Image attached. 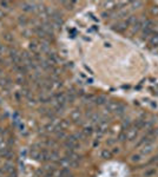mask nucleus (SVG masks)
I'll use <instances>...</instances> for the list:
<instances>
[{"mask_svg": "<svg viewBox=\"0 0 158 177\" xmlns=\"http://www.w3.org/2000/svg\"><path fill=\"white\" fill-rule=\"evenodd\" d=\"M65 146L67 148V149L70 151H74L76 149H78V148H80V143H79V139L72 135L70 137H67V139L65 140Z\"/></svg>", "mask_w": 158, "mask_h": 177, "instance_id": "nucleus-1", "label": "nucleus"}, {"mask_svg": "<svg viewBox=\"0 0 158 177\" xmlns=\"http://www.w3.org/2000/svg\"><path fill=\"white\" fill-rule=\"evenodd\" d=\"M38 4L37 3H29V1H25L21 4V8L25 12H32V11H37Z\"/></svg>", "mask_w": 158, "mask_h": 177, "instance_id": "nucleus-2", "label": "nucleus"}, {"mask_svg": "<svg viewBox=\"0 0 158 177\" xmlns=\"http://www.w3.org/2000/svg\"><path fill=\"white\" fill-rule=\"evenodd\" d=\"M128 27H129V25H128V22H126V20L125 21H120V22H118V24L112 26V28L117 32H124Z\"/></svg>", "mask_w": 158, "mask_h": 177, "instance_id": "nucleus-3", "label": "nucleus"}, {"mask_svg": "<svg viewBox=\"0 0 158 177\" xmlns=\"http://www.w3.org/2000/svg\"><path fill=\"white\" fill-rule=\"evenodd\" d=\"M3 170H4V172H6V173L13 172V171H15V170H14V164H13L11 161H7V162L4 164Z\"/></svg>", "mask_w": 158, "mask_h": 177, "instance_id": "nucleus-4", "label": "nucleus"}, {"mask_svg": "<svg viewBox=\"0 0 158 177\" xmlns=\"http://www.w3.org/2000/svg\"><path fill=\"white\" fill-rule=\"evenodd\" d=\"M152 149H153V145H152V143H146L145 145H144V148H143V150H142V154L143 155H147V154H150L151 151H152Z\"/></svg>", "mask_w": 158, "mask_h": 177, "instance_id": "nucleus-5", "label": "nucleus"}, {"mask_svg": "<svg viewBox=\"0 0 158 177\" xmlns=\"http://www.w3.org/2000/svg\"><path fill=\"white\" fill-rule=\"evenodd\" d=\"M149 44L151 46H158V33H154L151 36L150 40H149Z\"/></svg>", "mask_w": 158, "mask_h": 177, "instance_id": "nucleus-6", "label": "nucleus"}, {"mask_svg": "<svg viewBox=\"0 0 158 177\" xmlns=\"http://www.w3.org/2000/svg\"><path fill=\"white\" fill-rule=\"evenodd\" d=\"M94 100H96V104H98V105H103V104H106V103H107V100H106V98H105L104 96H99V97H97Z\"/></svg>", "mask_w": 158, "mask_h": 177, "instance_id": "nucleus-7", "label": "nucleus"}, {"mask_svg": "<svg viewBox=\"0 0 158 177\" xmlns=\"http://www.w3.org/2000/svg\"><path fill=\"white\" fill-rule=\"evenodd\" d=\"M71 117H72V119H73V121H77V123H78L79 118H80V111L74 110V111L71 113Z\"/></svg>", "mask_w": 158, "mask_h": 177, "instance_id": "nucleus-8", "label": "nucleus"}, {"mask_svg": "<svg viewBox=\"0 0 158 177\" xmlns=\"http://www.w3.org/2000/svg\"><path fill=\"white\" fill-rule=\"evenodd\" d=\"M74 4H76L74 1H62V3H61V5L65 6V8H67V10H72Z\"/></svg>", "mask_w": 158, "mask_h": 177, "instance_id": "nucleus-9", "label": "nucleus"}, {"mask_svg": "<svg viewBox=\"0 0 158 177\" xmlns=\"http://www.w3.org/2000/svg\"><path fill=\"white\" fill-rule=\"evenodd\" d=\"M102 158H110L111 156H112V154H111V151L110 150H107V149H104L103 151H102Z\"/></svg>", "mask_w": 158, "mask_h": 177, "instance_id": "nucleus-10", "label": "nucleus"}, {"mask_svg": "<svg viewBox=\"0 0 158 177\" xmlns=\"http://www.w3.org/2000/svg\"><path fill=\"white\" fill-rule=\"evenodd\" d=\"M18 21H19V24L21 25V26H26V24H27V18L25 17V15H20L19 17V19H18Z\"/></svg>", "mask_w": 158, "mask_h": 177, "instance_id": "nucleus-11", "label": "nucleus"}, {"mask_svg": "<svg viewBox=\"0 0 158 177\" xmlns=\"http://www.w3.org/2000/svg\"><path fill=\"white\" fill-rule=\"evenodd\" d=\"M81 132H83V135H84L85 137H87V136H91V135H92L93 129H92V128H85V129H84Z\"/></svg>", "mask_w": 158, "mask_h": 177, "instance_id": "nucleus-12", "label": "nucleus"}, {"mask_svg": "<svg viewBox=\"0 0 158 177\" xmlns=\"http://www.w3.org/2000/svg\"><path fill=\"white\" fill-rule=\"evenodd\" d=\"M131 4L135 6V8H139L140 6H143V3H142V1H131Z\"/></svg>", "mask_w": 158, "mask_h": 177, "instance_id": "nucleus-13", "label": "nucleus"}, {"mask_svg": "<svg viewBox=\"0 0 158 177\" xmlns=\"http://www.w3.org/2000/svg\"><path fill=\"white\" fill-rule=\"evenodd\" d=\"M151 13L154 14V15H158V6H153L151 8Z\"/></svg>", "mask_w": 158, "mask_h": 177, "instance_id": "nucleus-14", "label": "nucleus"}, {"mask_svg": "<svg viewBox=\"0 0 158 177\" xmlns=\"http://www.w3.org/2000/svg\"><path fill=\"white\" fill-rule=\"evenodd\" d=\"M131 161H132V162H139V161H140V156H139V155H135V156H132Z\"/></svg>", "mask_w": 158, "mask_h": 177, "instance_id": "nucleus-15", "label": "nucleus"}, {"mask_svg": "<svg viewBox=\"0 0 158 177\" xmlns=\"http://www.w3.org/2000/svg\"><path fill=\"white\" fill-rule=\"evenodd\" d=\"M0 5H1L4 8H8V6H10V3H8V1H1V3H0Z\"/></svg>", "mask_w": 158, "mask_h": 177, "instance_id": "nucleus-16", "label": "nucleus"}, {"mask_svg": "<svg viewBox=\"0 0 158 177\" xmlns=\"http://www.w3.org/2000/svg\"><path fill=\"white\" fill-rule=\"evenodd\" d=\"M6 40H8V41H11V40H12V37H11L10 34H6Z\"/></svg>", "mask_w": 158, "mask_h": 177, "instance_id": "nucleus-17", "label": "nucleus"}, {"mask_svg": "<svg viewBox=\"0 0 158 177\" xmlns=\"http://www.w3.org/2000/svg\"><path fill=\"white\" fill-rule=\"evenodd\" d=\"M1 17H3V13H1V12H0V18H1Z\"/></svg>", "mask_w": 158, "mask_h": 177, "instance_id": "nucleus-18", "label": "nucleus"}]
</instances>
